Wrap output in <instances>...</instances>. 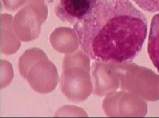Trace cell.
Returning <instances> with one entry per match:
<instances>
[{
  "label": "cell",
  "mask_w": 159,
  "mask_h": 118,
  "mask_svg": "<svg viewBox=\"0 0 159 118\" xmlns=\"http://www.w3.org/2000/svg\"><path fill=\"white\" fill-rule=\"evenodd\" d=\"M147 51L153 65L159 72V13L154 16L151 20Z\"/></svg>",
  "instance_id": "cell-5"
},
{
  "label": "cell",
  "mask_w": 159,
  "mask_h": 118,
  "mask_svg": "<svg viewBox=\"0 0 159 118\" xmlns=\"http://www.w3.org/2000/svg\"><path fill=\"white\" fill-rule=\"evenodd\" d=\"M18 69L21 75L37 92L48 93L58 85L59 78L56 67L39 49L26 51L19 59Z\"/></svg>",
  "instance_id": "cell-2"
},
{
  "label": "cell",
  "mask_w": 159,
  "mask_h": 118,
  "mask_svg": "<svg viewBox=\"0 0 159 118\" xmlns=\"http://www.w3.org/2000/svg\"><path fill=\"white\" fill-rule=\"evenodd\" d=\"M143 10L149 12L159 11V0H132Z\"/></svg>",
  "instance_id": "cell-7"
},
{
  "label": "cell",
  "mask_w": 159,
  "mask_h": 118,
  "mask_svg": "<svg viewBox=\"0 0 159 118\" xmlns=\"http://www.w3.org/2000/svg\"><path fill=\"white\" fill-rule=\"evenodd\" d=\"M1 88H3L11 83L14 77L11 64L7 61H1Z\"/></svg>",
  "instance_id": "cell-6"
},
{
  "label": "cell",
  "mask_w": 159,
  "mask_h": 118,
  "mask_svg": "<svg viewBox=\"0 0 159 118\" xmlns=\"http://www.w3.org/2000/svg\"><path fill=\"white\" fill-rule=\"evenodd\" d=\"M79 45L96 61L126 63L141 50L147 19L129 0H98L92 12L74 25Z\"/></svg>",
  "instance_id": "cell-1"
},
{
  "label": "cell",
  "mask_w": 159,
  "mask_h": 118,
  "mask_svg": "<svg viewBox=\"0 0 159 118\" xmlns=\"http://www.w3.org/2000/svg\"><path fill=\"white\" fill-rule=\"evenodd\" d=\"M71 111L68 110L66 106H64L61 108L58 111L65 112H66L60 114L59 116H87L86 112L84 110L81 108L77 107L71 106Z\"/></svg>",
  "instance_id": "cell-8"
},
{
  "label": "cell",
  "mask_w": 159,
  "mask_h": 118,
  "mask_svg": "<svg viewBox=\"0 0 159 118\" xmlns=\"http://www.w3.org/2000/svg\"><path fill=\"white\" fill-rule=\"evenodd\" d=\"M62 67L60 83L61 92L73 102L86 100L93 90L89 62L77 63L65 60Z\"/></svg>",
  "instance_id": "cell-3"
},
{
  "label": "cell",
  "mask_w": 159,
  "mask_h": 118,
  "mask_svg": "<svg viewBox=\"0 0 159 118\" xmlns=\"http://www.w3.org/2000/svg\"><path fill=\"white\" fill-rule=\"evenodd\" d=\"M98 0H58L55 12L62 21L74 26L92 11Z\"/></svg>",
  "instance_id": "cell-4"
}]
</instances>
